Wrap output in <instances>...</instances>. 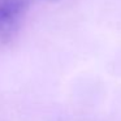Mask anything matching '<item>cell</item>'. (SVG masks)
I'll use <instances>...</instances> for the list:
<instances>
[{
    "label": "cell",
    "mask_w": 121,
    "mask_h": 121,
    "mask_svg": "<svg viewBox=\"0 0 121 121\" xmlns=\"http://www.w3.org/2000/svg\"><path fill=\"white\" fill-rule=\"evenodd\" d=\"M26 9L27 0H0V40L16 30Z\"/></svg>",
    "instance_id": "cell-1"
},
{
    "label": "cell",
    "mask_w": 121,
    "mask_h": 121,
    "mask_svg": "<svg viewBox=\"0 0 121 121\" xmlns=\"http://www.w3.org/2000/svg\"><path fill=\"white\" fill-rule=\"evenodd\" d=\"M47 1H56V0H47Z\"/></svg>",
    "instance_id": "cell-2"
}]
</instances>
